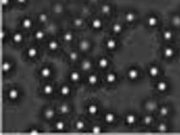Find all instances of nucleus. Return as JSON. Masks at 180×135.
Segmentation results:
<instances>
[{"mask_svg": "<svg viewBox=\"0 0 180 135\" xmlns=\"http://www.w3.org/2000/svg\"><path fill=\"white\" fill-rule=\"evenodd\" d=\"M72 92L71 87L69 86V84H62L59 87V94L60 96H63V97H68L70 96V94Z\"/></svg>", "mask_w": 180, "mask_h": 135, "instance_id": "a211bd4d", "label": "nucleus"}, {"mask_svg": "<svg viewBox=\"0 0 180 135\" xmlns=\"http://www.w3.org/2000/svg\"><path fill=\"white\" fill-rule=\"evenodd\" d=\"M127 77L129 78V79L132 80V81H134V80L138 79V78L140 77V71L136 68H129L128 71H127Z\"/></svg>", "mask_w": 180, "mask_h": 135, "instance_id": "0eeeda50", "label": "nucleus"}, {"mask_svg": "<svg viewBox=\"0 0 180 135\" xmlns=\"http://www.w3.org/2000/svg\"><path fill=\"white\" fill-rule=\"evenodd\" d=\"M110 65V60L106 57H101L97 60V66L99 68L105 70Z\"/></svg>", "mask_w": 180, "mask_h": 135, "instance_id": "9b49d317", "label": "nucleus"}, {"mask_svg": "<svg viewBox=\"0 0 180 135\" xmlns=\"http://www.w3.org/2000/svg\"><path fill=\"white\" fill-rule=\"evenodd\" d=\"M13 68H14V63L10 60L6 59L2 62V72L3 73H10Z\"/></svg>", "mask_w": 180, "mask_h": 135, "instance_id": "f3484780", "label": "nucleus"}, {"mask_svg": "<svg viewBox=\"0 0 180 135\" xmlns=\"http://www.w3.org/2000/svg\"><path fill=\"white\" fill-rule=\"evenodd\" d=\"M172 23L174 26H180V16L179 15H175L172 19Z\"/></svg>", "mask_w": 180, "mask_h": 135, "instance_id": "37998d69", "label": "nucleus"}, {"mask_svg": "<svg viewBox=\"0 0 180 135\" xmlns=\"http://www.w3.org/2000/svg\"><path fill=\"white\" fill-rule=\"evenodd\" d=\"M15 2H16L19 5H24V4H26V3L28 2V0H15Z\"/></svg>", "mask_w": 180, "mask_h": 135, "instance_id": "de8ad7c7", "label": "nucleus"}, {"mask_svg": "<svg viewBox=\"0 0 180 135\" xmlns=\"http://www.w3.org/2000/svg\"><path fill=\"white\" fill-rule=\"evenodd\" d=\"M178 48H179V49H180V41H179V42H178Z\"/></svg>", "mask_w": 180, "mask_h": 135, "instance_id": "09e8293b", "label": "nucleus"}, {"mask_svg": "<svg viewBox=\"0 0 180 135\" xmlns=\"http://www.w3.org/2000/svg\"><path fill=\"white\" fill-rule=\"evenodd\" d=\"M162 55L163 57L167 59L172 58L175 55L174 48H172V47H169V46L165 47L162 50Z\"/></svg>", "mask_w": 180, "mask_h": 135, "instance_id": "6ab92c4d", "label": "nucleus"}, {"mask_svg": "<svg viewBox=\"0 0 180 135\" xmlns=\"http://www.w3.org/2000/svg\"><path fill=\"white\" fill-rule=\"evenodd\" d=\"M80 67L81 71L87 73V72H90V71L92 69V68H93V62H92L91 59H83V60L80 62Z\"/></svg>", "mask_w": 180, "mask_h": 135, "instance_id": "20e7f679", "label": "nucleus"}, {"mask_svg": "<svg viewBox=\"0 0 180 135\" xmlns=\"http://www.w3.org/2000/svg\"><path fill=\"white\" fill-rule=\"evenodd\" d=\"M74 36L72 31H65L63 34V41L66 43H70L74 41Z\"/></svg>", "mask_w": 180, "mask_h": 135, "instance_id": "e433bc0d", "label": "nucleus"}, {"mask_svg": "<svg viewBox=\"0 0 180 135\" xmlns=\"http://www.w3.org/2000/svg\"><path fill=\"white\" fill-rule=\"evenodd\" d=\"M69 81L74 83V84H77L80 81L81 79V73H80V71L78 70H72L70 73H69Z\"/></svg>", "mask_w": 180, "mask_h": 135, "instance_id": "9d476101", "label": "nucleus"}, {"mask_svg": "<svg viewBox=\"0 0 180 135\" xmlns=\"http://www.w3.org/2000/svg\"><path fill=\"white\" fill-rule=\"evenodd\" d=\"M118 80V75L117 73L114 72H109L105 76V81L107 82V84H115Z\"/></svg>", "mask_w": 180, "mask_h": 135, "instance_id": "393cba45", "label": "nucleus"}, {"mask_svg": "<svg viewBox=\"0 0 180 135\" xmlns=\"http://www.w3.org/2000/svg\"><path fill=\"white\" fill-rule=\"evenodd\" d=\"M92 48V43L87 39H83L78 43V49L80 52H87Z\"/></svg>", "mask_w": 180, "mask_h": 135, "instance_id": "f03ea898", "label": "nucleus"}, {"mask_svg": "<svg viewBox=\"0 0 180 135\" xmlns=\"http://www.w3.org/2000/svg\"><path fill=\"white\" fill-rule=\"evenodd\" d=\"M67 128V124L63 120H58L54 123V129L57 132H63Z\"/></svg>", "mask_w": 180, "mask_h": 135, "instance_id": "c756f323", "label": "nucleus"}, {"mask_svg": "<svg viewBox=\"0 0 180 135\" xmlns=\"http://www.w3.org/2000/svg\"><path fill=\"white\" fill-rule=\"evenodd\" d=\"M71 107L68 103H62L58 106V112L61 115H68L70 113Z\"/></svg>", "mask_w": 180, "mask_h": 135, "instance_id": "c85d7f7f", "label": "nucleus"}, {"mask_svg": "<svg viewBox=\"0 0 180 135\" xmlns=\"http://www.w3.org/2000/svg\"><path fill=\"white\" fill-rule=\"evenodd\" d=\"M111 31L115 35H120L123 31V25L119 22L113 23L111 26Z\"/></svg>", "mask_w": 180, "mask_h": 135, "instance_id": "bb28decb", "label": "nucleus"}, {"mask_svg": "<svg viewBox=\"0 0 180 135\" xmlns=\"http://www.w3.org/2000/svg\"><path fill=\"white\" fill-rule=\"evenodd\" d=\"M73 25L76 28H80L84 25V20L81 17H75L73 20Z\"/></svg>", "mask_w": 180, "mask_h": 135, "instance_id": "58836bf2", "label": "nucleus"}, {"mask_svg": "<svg viewBox=\"0 0 180 135\" xmlns=\"http://www.w3.org/2000/svg\"><path fill=\"white\" fill-rule=\"evenodd\" d=\"M169 88V84L166 80H160L158 81L156 84V89L157 91H159L161 93L166 92L167 90H168Z\"/></svg>", "mask_w": 180, "mask_h": 135, "instance_id": "aec40b11", "label": "nucleus"}, {"mask_svg": "<svg viewBox=\"0 0 180 135\" xmlns=\"http://www.w3.org/2000/svg\"><path fill=\"white\" fill-rule=\"evenodd\" d=\"M86 112L90 116H97L99 112V107L96 103H91L86 107Z\"/></svg>", "mask_w": 180, "mask_h": 135, "instance_id": "4be33fe9", "label": "nucleus"}, {"mask_svg": "<svg viewBox=\"0 0 180 135\" xmlns=\"http://www.w3.org/2000/svg\"><path fill=\"white\" fill-rule=\"evenodd\" d=\"M20 96H21V93L19 88L17 87H11L9 89L8 92H7V97L10 101L15 102L20 99Z\"/></svg>", "mask_w": 180, "mask_h": 135, "instance_id": "f257e3e1", "label": "nucleus"}, {"mask_svg": "<svg viewBox=\"0 0 180 135\" xmlns=\"http://www.w3.org/2000/svg\"><path fill=\"white\" fill-rule=\"evenodd\" d=\"M29 133H31V134H38V133H40L41 131L39 130L38 128H31V130L29 131Z\"/></svg>", "mask_w": 180, "mask_h": 135, "instance_id": "a18cd8bd", "label": "nucleus"}, {"mask_svg": "<svg viewBox=\"0 0 180 135\" xmlns=\"http://www.w3.org/2000/svg\"><path fill=\"white\" fill-rule=\"evenodd\" d=\"M100 11L104 15H110L112 11V7L111 4H109L108 3H103V4L101 5Z\"/></svg>", "mask_w": 180, "mask_h": 135, "instance_id": "7c9ffc66", "label": "nucleus"}, {"mask_svg": "<svg viewBox=\"0 0 180 135\" xmlns=\"http://www.w3.org/2000/svg\"><path fill=\"white\" fill-rule=\"evenodd\" d=\"M12 0H1V4L3 8H8L10 3H11Z\"/></svg>", "mask_w": 180, "mask_h": 135, "instance_id": "c03bdc74", "label": "nucleus"}, {"mask_svg": "<svg viewBox=\"0 0 180 135\" xmlns=\"http://www.w3.org/2000/svg\"><path fill=\"white\" fill-rule=\"evenodd\" d=\"M39 75L43 79H48L52 75V69L50 66H42L39 70Z\"/></svg>", "mask_w": 180, "mask_h": 135, "instance_id": "7ed1b4c3", "label": "nucleus"}, {"mask_svg": "<svg viewBox=\"0 0 180 135\" xmlns=\"http://www.w3.org/2000/svg\"><path fill=\"white\" fill-rule=\"evenodd\" d=\"M103 120L107 124H113L116 121V114L112 112H108L103 116Z\"/></svg>", "mask_w": 180, "mask_h": 135, "instance_id": "dca6fc26", "label": "nucleus"}, {"mask_svg": "<svg viewBox=\"0 0 180 135\" xmlns=\"http://www.w3.org/2000/svg\"><path fill=\"white\" fill-rule=\"evenodd\" d=\"M158 113L161 118H168L170 114V109L168 106H162L158 108Z\"/></svg>", "mask_w": 180, "mask_h": 135, "instance_id": "2f4dec72", "label": "nucleus"}, {"mask_svg": "<svg viewBox=\"0 0 180 135\" xmlns=\"http://www.w3.org/2000/svg\"><path fill=\"white\" fill-rule=\"evenodd\" d=\"M173 32L171 31V30H165V31H163V32L162 33V39L164 41H166V42H170L172 40L173 38Z\"/></svg>", "mask_w": 180, "mask_h": 135, "instance_id": "72a5a7b5", "label": "nucleus"}, {"mask_svg": "<svg viewBox=\"0 0 180 135\" xmlns=\"http://www.w3.org/2000/svg\"><path fill=\"white\" fill-rule=\"evenodd\" d=\"M25 39V36L22 32L20 31H15L13 35H12V42L14 44H20L24 42Z\"/></svg>", "mask_w": 180, "mask_h": 135, "instance_id": "412c9836", "label": "nucleus"}, {"mask_svg": "<svg viewBox=\"0 0 180 135\" xmlns=\"http://www.w3.org/2000/svg\"><path fill=\"white\" fill-rule=\"evenodd\" d=\"M20 25H21V27L24 29V30H26V31H29V30H31L33 27V25H34V21L32 20V18H30V17H25L23 18L21 21H20Z\"/></svg>", "mask_w": 180, "mask_h": 135, "instance_id": "423d86ee", "label": "nucleus"}, {"mask_svg": "<svg viewBox=\"0 0 180 135\" xmlns=\"http://www.w3.org/2000/svg\"><path fill=\"white\" fill-rule=\"evenodd\" d=\"M7 31L6 30H4V29H2V31H1V39L4 40L7 37Z\"/></svg>", "mask_w": 180, "mask_h": 135, "instance_id": "49530a36", "label": "nucleus"}, {"mask_svg": "<svg viewBox=\"0 0 180 135\" xmlns=\"http://www.w3.org/2000/svg\"><path fill=\"white\" fill-rule=\"evenodd\" d=\"M91 25H92V28L96 31H99L102 28L103 26V22L101 18L99 17H96L94 19H92V22H91Z\"/></svg>", "mask_w": 180, "mask_h": 135, "instance_id": "5701e85b", "label": "nucleus"}, {"mask_svg": "<svg viewBox=\"0 0 180 135\" xmlns=\"http://www.w3.org/2000/svg\"><path fill=\"white\" fill-rule=\"evenodd\" d=\"M74 128H75V129L79 131V132H82L84 130L86 129V122L84 121V120H81V119H79L77 121L75 122V123H74Z\"/></svg>", "mask_w": 180, "mask_h": 135, "instance_id": "f704fd0d", "label": "nucleus"}, {"mask_svg": "<svg viewBox=\"0 0 180 135\" xmlns=\"http://www.w3.org/2000/svg\"><path fill=\"white\" fill-rule=\"evenodd\" d=\"M159 23V19L157 15L155 14H151L147 17L146 19V24L148 25L150 28H155Z\"/></svg>", "mask_w": 180, "mask_h": 135, "instance_id": "4468645a", "label": "nucleus"}, {"mask_svg": "<svg viewBox=\"0 0 180 135\" xmlns=\"http://www.w3.org/2000/svg\"><path fill=\"white\" fill-rule=\"evenodd\" d=\"M153 121H154V118H153V117H152V115H150V114L144 116L143 119H142V122H143L144 125H146V126H150L151 124H152Z\"/></svg>", "mask_w": 180, "mask_h": 135, "instance_id": "a19ab883", "label": "nucleus"}, {"mask_svg": "<svg viewBox=\"0 0 180 135\" xmlns=\"http://www.w3.org/2000/svg\"><path fill=\"white\" fill-rule=\"evenodd\" d=\"M42 91L44 96H50L54 92V86L51 83H46L43 84V86L42 87Z\"/></svg>", "mask_w": 180, "mask_h": 135, "instance_id": "f8f14e48", "label": "nucleus"}, {"mask_svg": "<svg viewBox=\"0 0 180 135\" xmlns=\"http://www.w3.org/2000/svg\"><path fill=\"white\" fill-rule=\"evenodd\" d=\"M26 55L29 59H35L39 55V49L37 47H29L26 51Z\"/></svg>", "mask_w": 180, "mask_h": 135, "instance_id": "1a4fd4ad", "label": "nucleus"}, {"mask_svg": "<svg viewBox=\"0 0 180 135\" xmlns=\"http://www.w3.org/2000/svg\"><path fill=\"white\" fill-rule=\"evenodd\" d=\"M105 46H106V48L109 51H114L118 48V41L115 38H108V39L106 40V42H105Z\"/></svg>", "mask_w": 180, "mask_h": 135, "instance_id": "ddd939ff", "label": "nucleus"}, {"mask_svg": "<svg viewBox=\"0 0 180 135\" xmlns=\"http://www.w3.org/2000/svg\"><path fill=\"white\" fill-rule=\"evenodd\" d=\"M157 129L159 132H166L168 130V125L166 122H160L157 125Z\"/></svg>", "mask_w": 180, "mask_h": 135, "instance_id": "79ce46f5", "label": "nucleus"}, {"mask_svg": "<svg viewBox=\"0 0 180 135\" xmlns=\"http://www.w3.org/2000/svg\"><path fill=\"white\" fill-rule=\"evenodd\" d=\"M103 132L102 127L99 125V124H95L91 128V132L94 133V134H100Z\"/></svg>", "mask_w": 180, "mask_h": 135, "instance_id": "ea45409f", "label": "nucleus"}, {"mask_svg": "<svg viewBox=\"0 0 180 135\" xmlns=\"http://www.w3.org/2000/svg\"><path fill=\"white\" fill-rule=\"evenodd\" d=\"M123 19H124L126 23H128V24H133V23L135 22L136 20H137V14H136L135 12L129 10V11H127L125 14H124Z\"/></svg>", "mask_w": 180, "mask_h": 135, "instance_id": "6e6552de", "label": "nucleus"}, {"mask_svg": "<svg viewBox=\"0 0 180 135\" xmlns=\"http://www.w3.org/2000/svg\"><path fill=\"white\" fill-rule=\"evenodd\" d=\"M124 122H125V123L127 125L132 126L137 122V117L134 113H128L124 118Z\"/></svg>", "mask_w": 180, "mask_h": 135, "instance_id": "a878e982", "label": "nucleus"}, {"mask_svg": "<svg viewBox=\"0 0 180 135\" xmlns=\"http://www.w3.org/2000/svg\"><path fill=\"white\" fill-rule=\"evenodd\" d=\"M68 58H69V62H76L79 61L80 59V53L77 51H71L69 52L68 54Z\"/></svg>", "mask_w": 180, "mask_h": 135, "instance_id": "473e14b6", "label": "nucleus"}, {"mask_svg": "<svg viewBox=\"0 0 180 135\" xmlns=\"http://www.w3.org/2000/svg\"><path fill=\"white\" fill-rule=\"evenodd\" d=\"M43 118L47 121H52L56 116V111L52 107H47L43 111Z\"/></svg>", "mask_w": 180, "mask_h": 135, "instance_id": "39448f33", "label": "nucleus"}, {"mask_svg": "<svg viewBox=\"0 0 180 135\" xmlns=\"http://www.w3.org/2000/svg\"><path fill=\"white\" fill-rule=\"evenodd\" d=\"M148 73L152 78H157L161 73L160 68L157 66V65H152V66L149 67Z\"/></svg>", "mask_w": 180, "mask_h": 135, "instance_id": "b1692460", "label": "nucleus"}, {"mask_svg": "<svg viewBox=\"0 0 180 135\" xmlns=\"http://www.w3.org/2000/svg\"><path fill=\"white\" fill-rule=\"evenodd\" d=\"M45 37H46V33H45V31L42 30V29H38L37 31L34 32V38L35 40H37V41H42V40L45 39Z\"/></svg>", "mask_w": 180, "mask_h": 135, "instance_id": "c9c22d12", "label": "nucleus"}, {"mask_svg": "<svg viewBox=\"0 0 180 135\" xmlns=\"http://www.w3.org/2000/svg\"><path fill=\"white\" fill-rule=\"evenodd\" d=\"M37 20L41 24H46V23L48 22L49 20L48 14H46V13H40L37 16Z\"/></svg>", "mask_w": 180, "mask_h": 135, "instance_id": "4c0bfd02", "label": "nucleus"}, {"mask_svg": "<svg viewBox=\"0 0 180 135\" xmlns=\"http://www.w3.org/2000/svg\"><path fill=\"white\" fill-rule=\"evenodd\" d=\"M48 49L50 52H57L58 49H59V42H58L57 40H50L48 42Z\"/></svg>", "mask_w": 180, "mask_h": 135, "instance_id": "cd10ccee", "label": "nucleus"}, {"mask_svg": "<svg viewBox=\"0 0 180 135\" xmlns=\"http://www.w3.org/2000/svg\"><path fill=\"white\" fill-rule=\"evenodd\" d=\"M99 76L97 75V73H90L88 76H87V79H86V81L88 83V84L90 86H96L98 83H99Z\"/></svg>", "mask_w": 180, "mask_h": 135, "instance_id": "2eb2a0df", "label": "nucleus"}]
</instances>
